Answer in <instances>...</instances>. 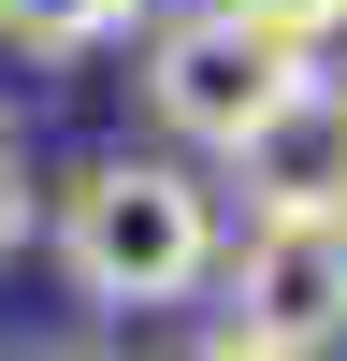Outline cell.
Instances as JSON below:
<instances>
[{"label": "cell", "mask_w": 347, "mask_h": 361, "mask_svg": "<svg viewBox=\"0 0 347 361\" xmlns=\"http://www.w3.org/2000/svg\"><path fill=\"white\" fill-rule=\"evenodd\" d=\"M58 260H73L87 304L145 318V304H188L202 275H217V202H202L188 159H87L73 188H58Z\"/></svg>", "instance_id": "1"}, {"label": "cell", "mask_w": 347, "mask_h": 361, "mask_svg": "<svg viewBox=\"0 0 347 361\" xmlns=\"http://www.w3.org/2000/svg\"><path fill=\"white\" fill-rule=\"evenodd\" d=\"M304 73H318V58L275 44V29H246L231 0H202V15H159V29H145V116H159L174 145H217V159H231V145H246Z\"/></svg>", "instance_id": "2"}, {"label": "cell", "mask_w": 347, "mask_h": 361, "mask_svg": "<svg viewBox=\"0 0 347 361\" xmlns=\"http://www.w3.org/2000/svg\"><path fill=\"white\" fill-rule=\"evenodd\" d=\"M231 333L275 347V361H318L347 333V217H246L231 246Z\"/></svg>", "instance_id": "3"}, {"label": "cell", "mask_w": 347, "mask_h": 361, "mask_svg": "<svg viewBox=\"0 0 347 361\" xmlns=\"http://www.w3.org/2000/svg\"><path fill=\"white\" fill-rule=\"evenodd\" d=\"M231 173H246V217H347V87L304 73L246 145H231Z\"/></svg>", "instance_id": "4"}, {"label": "cell", "mask_w": 347, "mask_h": 361, "mask_svg": "<svg viewBox=\"0 0 347 361\" xmlns=\"http://www.w3.org/2000/svg\"><path fill=\"white\" fill-rule=\"evenodd\" d=\"M130 29H145V0H0V44H29V58H87Z\"/></svg>", "instance_id": "5"}, {"label": "cell", "mask_w": 347, "mask_h": 361, "mask_svg": "<svg viewBox=\"0 0 347 361\" xmlns=\"http://www.w3.org/2000/svg\"><path fill=\"white\" fill-rule=\"evenodd\" d=\"M29 231H44V188H29V145H15V130H0V260H15V246H29Z\"/></svg>", "instance_id": "6"}, {"label": "cell", "mask_w": 347, "mask_h": 361, "mask_svg": "<svg viewBox=\"0 0 347 361\" xmlns=\"http://www.w3.org/2000/svg\"><path fill=\"white\" fill-rule=\"evenodd\" d=\"M246 29H275V44H304L318 58V29H347V0H231Z\"/></svg>", "instance_id": "7"}, {"label": "cell", "mask_w": 347, "mask_h": 361, "mask_svg": "<svg viewBox=\"0 0 347 361\" xmlns=\"http://www.w3.org/2000/svg\"><path fill=\"white\" fill-rule=\"evenodd\" d=\"M188 361H275V347H246V333H202V347H188Z\"/></svg>", "instance_id": "8"}, {"label": "cell", "mask_w": 347, "mask_h": 361, "mask_svg": "<svg viewBox=\"0 0 347 361\" xmlns=\"http://www.w3.org/2000/svg\"><path fill=\"white\" fill-rule=\"evenodd\" d=\"M15 361H102V347H15Z\"/></svg>", "instance_id": "9"}]
</instances>
